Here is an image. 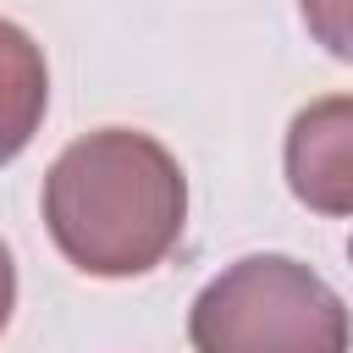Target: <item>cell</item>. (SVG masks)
I'll list each match as a JSON object with an SVG mask.
<instances>
[{
	"label": "cell",
	"mask_w": 353,
	"mask_h": 353,
	"mask_svg": "<svg viewBox=\"0 0 353 353\" xmlns=\"http://www.w3.org/2000/svg\"><path fill=\"white\" fill-rule=\"evenodd\" d=\"M44 226L83 276H143L182 243L188 176L176 154L138 127L83 132L44 176Z\"/></svg>",
	"instance_id": "cell-1"
},
{
	"label": "cell",
	"mask_w": 353,
	"mask_h": 353,
	"mask_svg": "<svg viewBox=\"0 0 353 353\" xmlns=\"http://www.w3.org/2000/svg\"><path fill=\"white\" fill-rule=\"evenodd\" d=\"M188 342L193 353H347L353 314L303 259L248 254L193 298Z\"/></svg>",
	"instance_id": "cell-2"
},
{
	"label": "cell",
	"mask_w": 353,
	"mask_h": 353,
	"mask_svg": "<svg viewBox=\"0 0 353 353\" xmlns=\"http://www.w3.org/2000/svg\"><path fill=\"white\" fill-rule=\"evenodd\" d=\"M287 188L314 215H353V94L303 105L287 127Z\"/></svg>",
	"instance_id": "cell-3"
},
{
	"label": "cell",
	"mask_w": 353,
	"mask_h": 353,
	"mask_svg": "<svg viewBox=\"0 0 353 353\" xmlns=\"http://www.w3.org/2000/svg\"><path fill=\"white\" fill-rule=\"evenodd\" d=\"M44 105H50L44 50L33 44V33L0 17V165H11L33 143Z\"/></svg>",
	"instance_id": "cell-4"
},
{
	"label": "cell",
	"mask_w": 353,
	"mask_h": 353,
	"mask_svg": "<svg viewBox=\"0 0 353 353\" xmlns=\"http://www.w3.org/2000/svg\"><path fill=\"white\" fill-rule=\"evenodd\" d=\"M298 11L320 50H331L336 61H353V0H298Z\"/></svg>",
	"instance_id": "cell-5"
},
{
	"label": "cell",
	"mask_w": 353,
	"mask_h": 353,
	"mask_svg": "<svg viewBox=\"0 0 353 353\" xmlns=\"http://www.w3.org/2000/svg\"><path fill=\"white\" fill-rule=\"evenodd\" d=\"M11 309H17V265H11V248L0 243V331H6Z\"/></svg>",
	"instance_id": "cell-6"
}]
</instances>
